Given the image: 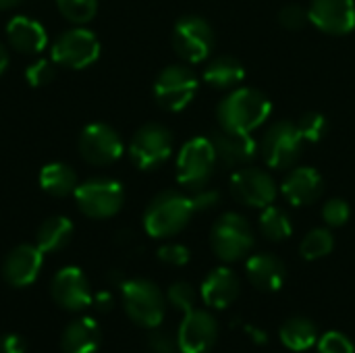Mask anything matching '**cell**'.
Returning <instances> with one entry per match:
<instances>
[{
  "instance_id": "5bb4252c",
  "label": "cell",
  "mask_w": 355,
  "mask_h": 353,
  "mask_svg": "<svg viewBox=\"0 0 355 353\" xmlns=\"http://www.w3.org/2000/svg\"><path fill=\"white\" fill-rule=\"evenodd\" d=\"M218 339V322L208 310H191L183 314L177 331V345L181 353H208Z\"/></svg>"
},
{
  "instance_id": "7bdbcfd3",
  "label": "cell",
  "mask_w": 355,
  "mask_h": 353,
  "mask_svg": "<svg viewBox=\"0 0 355 353\" xmlns=\"http://www.w3.org/2000/svg\"><path fill=\"white\" fill-rule=\"evenodd\" d=\"M6 67H8V52H6V48L0 44V75L6 71Z\"/></svg>"
},
{
  "instance_id": "4dcf8cb0",
  "label": "cell",
  "mask_w": 355,
  "mask_h": 353,
  "mask_svg": "<svg viewBox=\"0 0 355 353\" xmlns=\"http://www.w3.org/2000/svg\"><path fill=\"white\" fill-rule=\"evenodd\" d=\"M166 302H168L175 310L187 314V312L196 310L198 291L193 289V285H189V283H185V281H177V283H173V285L168 287V291H166Z\"/></svg>"
},
{
  "instance_id": "30bf717a",
  "label": "cell",
  "mask_w": 355,
  "mask_h": 353,
  "mask_svg": "<svg viewBox=\"0 0 355 353\" xmlns=\"http://www.w3.org/2000/svg\"><path fill=\"white\" fill-rule=\"evenodd\" d=\"M173 152V135L164 125L148 123L139 127L131 139L129 154L137 169L152 171L168 160Z\"/></svg>"
},
{
  "instance_id": "ee69618b",
  "label": "cell",
  "mask_w": 355,
  "mask_h": 353,
  "mask_svg": "<svg viewBox=\"0 0 355 353\" xmlns=\"http://www.w3.org/2000/svg\"><path fill=\"white\" fill-rule=\"evenodd\" d=\"M21 0H0V10H6V8H12V6H17Z\"/></svg>"
},
{
  "instance_id": "e0dca14e",
  "label": "cell",
  "mask_w": 355,
  "mask_h": 353,
  "mask_svg": "<svg viewBox=\"0 0 355 353\" xmlns=\"http://www.w3.org/2000/svg\"><path fill=\"white\" fill-rule=\"evenodd\" d=\"M42 262H44V254L37 246L21 243L6 254L2 262V277L15 289L29 287L40 277Z\"/></svg>"
},
{
  "instance_id": "5b68a950",
  "label": "cell",
  "mask_w": 355,
  "mask_h": 353,
  "mask_svg": "<svg viewBox=\"0 0 355 353\" xmlns=\"http://www.w3.org/2000/svg\"><path fill=\"white\" fill-rule=\"evenodd\" d=\"M216 162H218V158H216V150H214L212 139L193 137L179 152L177 181L191 191L202 189L208 185Z\"/></svg>"
},
{
  "instance_id": "4fadbf2b",
  "label": "cell",
  "mask_w": 355,
  "mask_h": 353,
  "mask_svg": "<svg viewBox=\"0 0 355 353\" xmlns=\"http://www.w3.org/2000/svg\"><path fill=\"white\" fill-rule=\"evenodd\" d=\"M231 193L237 202L250 208H266L277 198V185L272 177L254 166H245L233 173L231 177Z\"/></svg>"
},
{
  "instance_id": "8992f818",
  "label": "cell",
  "mask_w": 355,
  "mask_h": 353,
  "mask_svg": "<svg viewBox=\"0 0 355 353\" xmlns=\"http://www.w3.org/2000/svg\"><path fill=\"white\" fill-rule=\"evenodd\" d=\"M75 200H77L79 210L87 218L102 221V218L114 216L123 208L125 191L119 181L98 177V179H89V181L77 185Z\"/></svg>"
},
{
  "instance_id": "d6986e66",
  "label": "cell",
  "mask_w": 355,
  "mask_h": 353,
  "mask_svg": "<svg viewBox=\"0 0 355 353\" xmlns=\"http://www.w3.org/2000/svg\"><path fill=\"white\" fill-rule=\"evenodd\" d=\"M210 139L214 144L216 158L229 169L243 166L256 158L258 146L250 133H233V131L220 129V131H214Z\"/></svg>"
},
{
  "instance_id": "2e32d148",
  "label": "cell",
  "mask_w": 355,
  "mask_h": 353,
  "mask_svg": "<svg viewBox=\"0 0 355 353\" xmlns=\"http://www.w3.org/2000/svg\"><path fill=\"white\" fill-rule=\"evenodd\" d=\"M308 19L329 35H345L355 29L354 0H312Z\"/></svg>"
},
{
  "instance_id": "1f68e13d",
  "label": "cell",
  "mask_w": 355,
  "mask_h": 353,
  "mask_svg": "<svg viewBox=\"0 0 355 353\" xmlns=\"http://www.w3.org/2000/svg\"><path fill=\"white\" fill-rule=\"evenodd\" d=\"M295 125H297L304 141H310V144L320 141L329 133V121L320 112H306Z\"/></svg>"
},
{
  "instance_id": "8d00e7d4",
  "label": "cell",
  "mask_w": 355,
  "mask_h": 353,
  "mask_svg": "<svg viewBox=\"0 0 355 353\" xmlns=\"http://www.w3.org/2000/svg\"><path fill=\"white\" fill-rule=\"evenodd\" d=\"M189 258H191L189 250L181 243H164L158 250V260L168 266H185L189 262Z\"/></svg>"
},
{
  "instance_id": "9a60e30c",
  "label": "cell",
  "mask_w": 355,
  "mask_h": 353,
  "mask_svg": "<svg viewBox=\"0 0 355 353\" xmlns=\"http://www.w3.org/2000/svg\"><path fill=\"white\" fill-rule=\"evenodd\" d=\"M50 293H52V300L56 302V306H60L62 310H69V312H81V310L89 308L92 298H94L83 270L77 266L60 268L50 283Z\"/></svg>"
},
{
  "instance_id": "ab89813d",
  "label": "cell",
  "mask_w": 355,
  "mask_h": 353,
  "mask_svg": "<svg viewBox=\"0 0 355 353\" xmlns=\"http://www.w3.org/2000/svg\"><path fill=\"white\" fill-rule=\"evenodd\" d=\"M0 353H27V343L21 335L8 333L0 337Z\"/></svg>"
},
{
  "instance_id": "6da1fadb",
  "label": "cell",
  "mask_w": 355,
  "mask_h": 353,
  "mask_svg": "<svg viewBox=\"0 0 355 353\" xmlns=\"http://www.w3.org/2000/svg\"><path fill=\"white\" fill-rule=\"evenodd\" d=\"M270 100L254 87H239L231 92L218 104V123L220 129L233 133H252L270 117Z\"/></svg>"
},
{
  "instance_id": "f546056e",
  "label": "cell",
  "mask_w": 355,
  "mask_h": 353,
  "mask_svg": "<svg viewBox=\"0 0 355 353\" xmlns=\"http://www.w3.org/2000/svg\"><path fill=\"white\" fill-rule=\"evenodd\" d=\"M62 17L75 25H83L98 12V0H56Z\"/></svg>"
},
{
  "instance_id": "7402d4cb",
  "label": "cell",
  "mask_w": 355,
  "mask_h": 353,
  "mask_svg": "<svg viewBox=\"0 0 355 353\" xmlns=\"http://www.w3.org/2000/svg\"><path fill=\"white\" fill-rule=\"evenodd\" d=\"M6 35H8L10 46L21 54H37L46 48V42H48L46 29L42 27V23L23 15L8 21Z\"/></svg>"
},
{
  "instance_id": "b9f144b4",
  "label": "cell",
  "mask_w": 355,
  "mask_h": 353,
  "mask_svg": "<svg viewBox=\"0 0 355 353\" xmlns=\"http://www.w3.org/2000/svg\"><path fill=\"white\" fill-rule=\"evenodd\" d=\"M248 333H250V337L258 343V345H264L266 343V333L262 331V329H254V327H248L245 329Z\"/></svg>"
},
{
  "instance_id": "484cf974",
  "label": "cell",
  "mask_w": 355,
  "mask_h": 353,
  "mask_svg": "<svg viewBox=\"0 0 355 353\" xmlns=\"http://www.w3.org/2000/svg\"><path fill=\"white\" fill-rule=\"evenodd\" d=\"M77 185L79 183L75 171L64 162H50L40 171V187L54 198H64L75 193Z\"/></svg>"
},
{
  "instance_id": "3957f363",
  "label": "cell",
  "mask_w": 355,
  "mask_h": 353,
  "mask_svg": "<svg viewBox=\"0 0 355 353\" xmlns=\"http://www.w3.org/2000/svg\"><path fill=\"white\" fill-rule=\"evenodd\" d=\"M125 314L144 329H158L164 320L166 298L158 285L148 279H131L121 287Z\"/></svg>"
},
{
  "instance_id": "60d3db41",
  "label": "cell",
  "mask_w": 355,
  "mask_h": 353,
  "mask_svg": "<svg viewBox=\"0 0 355 353\" xmlns=\"http://www.w3.org/2000/svg\"><path fill=\"white\" fill-rule=\"evenodd\" d=\"M112 295L108 293V291H100L98 295H94L92 298V306H96L100 312H108L110 308H112Z\"/></svg>"
},
{
  "instance_id": "74e56055",
  "label": "cell",
  "mask_w": 355,
  "mask_h": 353,
  "mask_svg": "<svg viewBox=\"0 0 355 353\" xmlns=\"http://www.w3.org/2000/svg\"><path fill=\"white\" fill-rule=\"evenodd\" d=\"M191 204L196 208V212H202V210H210L218 204V191L214 189H208V187H202V189H196V193L191 196Z\"/></svg>"
},
{
  "instance_id": "ac0fdd59",
  "label": "cell",
  "mask_w": 355,
  "mask_h": 353,
  "mask_svg": "<svg viewBox=\"0 0 355 353\" xmlns=\"http://www.w3.org/2000/svg\"><path fill=\"white\" fill-rule=\"evenodd\" d=\"M200 293H202V300L208 308L225 310L237 302V298L241 293V281H239L235 270L220 266V268H214L206 277Z\"/></svg>"
},
{
  "instance_id": "ffe728a7",
  "label": "cell",
  "mask_w": 355,
  "mask_h": 353,
  "mask_svg": "<svg viewBox=\"0 0 355 353\" xmlns=\"http://www.w3.org/2000/svg\"><path fill=\"white\" fill-rule=\"evenodd\" d=\"M281 191L293 206H308V204H314L322 196L324 181L316 169L297 166L285 177Z\"/></svg>"
},
{
  "instance_id": "603a6c76",
  "label": "cell",
  "mask_w": 355,
  "mask_h": 353,
  "mask_svg": "<svg viewBox=\"0 0 355 353\" xmlns=\"http://www.w3.org/2000/svg\"><path fill=\"white\" fill-rule=\"evenodd\" d=\"M100 327L94 318L83 316L73 320L60 337L62 353H96L100 350Z\"/></svg>"
},
{
  "instance_id": "52a82bcc",
  "label": "cell",
  "mask_w": 355,
  "mask_h": 353,
  "mask_svg": "<svg viewBox=\"0 0 355 353\" xmlns=\"http://www.w3.org/2000/svg\"><path fill=\"white\" fill-rule=\"evenodd\" d=\"M100 56V42L94 31L73 27L60 33L52 44V62L67 69H85Z\"/></svg>"
},
{
  "instance_id": "7a4b0ae2",
  "label": "cell",
  "mask_w": 355,
  "mask_h": 353,
  "mask_svg": "<svg viewBox=\"0 0 355 353\" xmlns=\"http://www.w3.org/2000/svg\"><path fill=\"white\" fill-rule=\"evenodd\" d=\"M193 212L196 208L191 204V198L179 191H162L146 208L144 227L148 235L156 239H166L181 233L189 225Z\"/></svg>"
},
{
  "instance_id": "ba28073f",
  "label": "cell",
  "mask_w": 355,
  "mask_h": 353,
  "mask_svg": "<svg viewBox=\"0 0 355 353\" xmlns=\"http://www.w3.org/2000/svg\"><path fill=\"white\" fill-rule=\"evenodd\" d=\"M212 25L196 15L183 17L173 29V48L187 62H202L214 50Z\"/></svg>"
},
{
  "instance_id": "8fae6325",
  "label": "cell",
  "mask_w": 355,
  "mask_h": 353,
  "mask_svg": "<svg viewBox=\"0 0 355 353\" xmlns=\"http://www.w3.org/2000/svg\"><path fill=\"white\" fill-rule=\"evenodd\" d=\"M196 94H198V77L193 75V71L181 64L166 67L154 83L156 102L164 110H171V112H177L189 106Z\"/></svg>"
},
{
  "instance_id": "277c9868",
  "label": "cell",
  "mask_w": 355,
  "mask_h": 353,
  "mask_svg": "<svg viewBox=\"0 0 355 353\" xmlns=\"http://www.w3.org/2000/svg\"><path fill=\"white\" fill-rule=\"evenodd\" d=\"M210 246L223 262H237L252 252L254 229L241 214L227 212L214 223L210 231Z\"/></svg>"
},
{
  "instance_id": "f1b7e54d",
  "label": "cell",
  "mask_w": 355,
  "mask_h": 353,
  "mask_svg": "<svg viewBox=\"0 0 355 353\" xmlns=\"http://www.w3.org/2000/svg\"><path fill=\"white\" fill-rule=\"evenodd\" d=\"M335 248V237L329 229H312L304 239H302V246H300V254L304 260H320L324 256H329Z\"/></svg>"
},
{
  "instance_id": "836d02e7",
  "label": "cell",
  "mask_w": 355,
  "mask_h": 353,
  "mask_svg": "<svg viewBox=\"0 0 355 353\" xmlns=\"http://www.w3.org/2000/svg\"><path fill=\"white\" fill-rule=\"evenodd\" d=\"M349 214H352V208L345 200L341 198H335V200H329L324 206H322V218L329 227H343L347 221H349Z\"/></svg>"
},
{
  "instance_id": "9c48e42d",
  "label": "cell",
  "mask_w": 355,
  "mask_h": 353,
  "mask_svg": "<svg viewBox=\"0 0 355 353\" xmlns=\"http://www.w3.org/2000/svg\"><path fill=\"white\" fill-rule=\"evenodd\" d=\"M304 148V137L295 123L279 121L264 133L260 141V152L268 166L289 169L297 162Z\"/></svg>"
},
{
  "instance_id": "e575fe53",
  "label": "cell",
  "mask_w": 355,
  "mask_h": 353,
  "mask_svg": "<svg viewBox=\"0 0 355 353\" xmlns=\"http://www.w3.org/2000/svg\"><path fill=\"white\" fill-rule=\"evenodd\" d=\"M56 75V69L50 60H37L25 69V79L31 87H42L48 85Z\"/></svg>"
},
{
  "instance_id": "4316f807",
  "label": "cell",
  "mask_w": 355,
  "mask_h": 353,
  "mask_svg": "<svg viewBox=\"0 0 355 353\" xmlns=\"http://www.w3.org/2000/svg\"><path fill=\"white\" fill-rule=\"evenodd\" d=\"M243 77H245V69L233 56H218L204 71L206 83L216 89H231V87L239 85L243 81Z\"/></svg>"
},
{
  "instance_id": "7c38bea8",
  "label": "cell",
  "mask_w": 355,
  "mask_h": 353,
  "mask_svg": "<svg viewBox=\"0 0 355 353\" xmlns=\"http://www.w3.org/2000/svg\"><path fill=\"white\" fill-rule=\"evenodd\" d=\"M79 154L96 166L112 164L123 154L121 135L106 123H92L79 135Z\"/></svg>"
},
{
  "instance_id": "d4e9b609",
  "label": "cell",
  "mask_w": 355,
  "mask_h": 353,
  "mask_svg": "<svg viewBox=\"0 0 355 353\" xmlns=\"http://www.w3.org/2000/svg\"><path fill=\"white\" fill-rule=\"evenodd\" d=\"M73 231V223L67 216H52L40 225L35 233V246L42 250V254H56L69 246Z\"/></svg>"
},
{
  "instance_id": "d590c367",
  "label": "cell",
  "mask_w": 355,
  "mask_h": 353,
  "mask_svg": "<svg viewBox=\"0 0 355 353\" xmlns=\"http://www.w3.org/2000/svg\"><path fill=\"white\" fill-rule=\"evenodd\" d=\"M279 21L285 29H302L310 19H308V10L300 4H287L283 6V10L279 12Z\"/></svg>"
},
{
  "instance_id": "44dd1931",
  "label": "cell",
  "mask_w": 355,
  "mask_h": 353,
  "mask_svg": "<svg viewBox=\"0 0 355 353\" xmlns=\"http://www.w3.org/2000/svg\"><path fill=\"white\" fill-rule=\"evenodd\" d=\"M248 279L250 283L264 291V293H275L279 291L285 281H287V268L281 262V258L272 256V254H256L248 260L245 266Z\"/></svg>"
},
{
  "instance_id": "cb8c5ba5",
  "label": "cell",
  "mask_w": 355,
  "mask_h": 353,
  "mask_svg": "<svg viewBox=\"0 0 355 353\" xmlns=\"http://www.w3.org/2000/svg\"><path fill=\"white\" fill-rule=\"evenodd\" d=\"M279 339L291 352H306L318 343V329L306 316H291L281 325Z\"/></svg>"
},
{
  "instance_id": "83f0119b",
  "label": "cell",
  "mask_w": 355,
  "mask_h": 353,
  "mask_svg": "<svg viewBox=\"0 0 355 353\" xmlns=\"http://www.w3.org/2000/svg\"><path fill=\"white\" fill-rule=\"evenodd\" d=\"M258 227H260V233L270 241H283L293 233V225H291L289 214L283 208H277L272 204L266 206L264 212L260 214Z\"/></svg>"
},
{
  "instance_id": "f35d334b",
  "label": "cell",
  "mask_w": 355,
  "mask_h": 353,
  "mask_svg": "<svg viewBox=\"0 0 355 353\" xmlns=\"http://www.w3.org/2000/svg\"><path fill=\"white\" fill-rule=\"evenodd\" d=\"M150 347H152V352L154 353H175L179 350L177 339H171L166 333H160V331L152 333V337H150Z\"/></svg>"
},
{
  "instance_id": "d6a6232c",
  "label": "cell",
  "mask_w": 355,
  "mask_h": 353,
  "mask_svg": "<svg viewBox=\"0 0 355 353\" xmlns=\"http://www.w3.org/2000/svg\"><path fill=\"white\" fill-rule=\"evenodd\" d=\"M318 353H355L354 343L347 335L331 331L327 335H322L316 343Z\"/></svg>"
}]
</instances>
